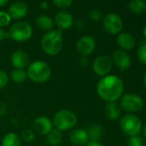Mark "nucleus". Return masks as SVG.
<instances>
[{"label": "nucleus", "instance_id": "1", "mask_svg": "<svg viewBox=\"0 0 146 146\" xmlns=\"http://www.w3.org/2000/svg\"><path fill=\"white\" fill-rule=\"evenodd\" d=\"M98 96L108 103L116 102L123 94V80L116 75H106L102 77L96 86Z\"/></svg>", "mask_w": 146, "mask_h": 146}, {"label": "nucleus", "instance_id": "2", "mask_svg": "<svg viewBox=\"0 0 146 146\" xmlns=\"http://www.w3.org/2000/svg\"><path fill=\"white\" fill-rule=\"evenodd\" d=\"M41 49L49 56H55L60 52L63 47L62 33L59 30L49 31L41 38Z\"/></svg>", "mask_w": 146, "mask_h": 146}, {"label": "nucleus", "instance_id": "3", "mask_svg": "<svg viewBox=\"0 0 146 146\" xmlns=\"http://www.w3.org/2000/svg\"><path fill=\"white\" fill-rule=\"evenodd\" d=\"M27 77L35 83H44L51 77V68L43 61H35L28 65Z\"/></svg>", "mask_w": 146, "mask_h": 146}, {"label": "nucleus", "instance_id": "4", "mask_svg": "<svg viewBox=\"0 0 146 146\" xmlns=\"http://www.w3.org/2000/svg\"><path fill=\"white\" fill-rule=\"evenodd\" d=\"M77 118L73 112L68 110H61L55 114L52 125L61 132L73 128L77 125Z\"/></svg>", "mask_w": 146, "mask_h": 146}, {"label": "nucleus", "instance_id": "5", "mask_svg": "<svg viewBox=\"0 0 146 146\" xmlns=\"http://www.w3.org/2000/svg\"><path fill=\"white\" fill-rule=\"evenodd\" d=\"M120 127L125 134L130 137L138 136L142 130V121L135 115L128 114L121 117Z\"/></svg>", "mask_w": 146, "mask_h": 146}, {"label": "nucleus", "instance_id": "6", "mask_svg": "<svg viewBox=\"0 0 146 146\" xmlns=\"http://www.w3.org/2000/svg\"><path fill=\"white\" fill-rule=\"evenodd\" d=\"M33 34V29L30 24L26 21H17L11 26L9 32V37L17 42H25L28 40Z\"/></svg>", "mask_w": 146, "mask_h": 146}, {"label": "nucleus", "instance_id": "7", "mask_svg": "<svg viewBox=\"0 0 146 146\" xmlns=\"http://www.w3.org/2000/svg\"><path fill=\"white\" fill-rule=\"evenodd\" d=\"M120 108L130 113H138L144 108V100L138 94L126 93L121 97Z\"/></svg>", "mask_w": 146, "mask_h": 146}, {"label": "nucleus", "instance_id": "8", "mask_svg": "<svg viewBox=\"0 0 146 146\" xmlns=\"http://www.w3.org/2000/svg\"><path fill=\"white\" fill-rule=\"evenodd\" d=\"M103 27L108 33L116 35L121 33L123 28V21L118 14L111 12L104 16Z\"/></svg>", "mask_w": 146, "mask_h": 146}, {"label": "nucleus", "instance_id": "9", "mask_svg": "<svg viewBox=\"0 0 146 146\" xmlns=\"http://www.w3.org/2000/svg\"><path fill=\"white\" fill-rule=\"evenodd\" d=\"M113 67V61L108 55H101L97 56L93 62V70L96 74L104 77L109 74Z\"/></svg>", "mask_w": 146, "mask_h": 146}, {"label": "nucleus", "instance_id": "10", "mask_svg": "<svg viewBox=\"0 0 146 146\" xmlns=\"http://www.w3.org/2000/svg\"><path fill=\"white\" fill-rule=\"evenodd\" d=\"M96 46V43L94 38L91 36H83L77 43V50L83 56H88L93 53Z\"/></svg>", "mask_w": 146, "mask_h": 146}, {"label": "nucleus", "instance_id": "11", "mask_svg": "<svg viewBox=\"0 0 146 146\" xmlns=\"http://www.w3.org/2000/svg\"><path fill=\"white\" fill-rule=\"evenodd\" d=\"M112 61L121 72L128 69L132 64L130 56L122 50H117L113 53Z\"/></svg>", "mask_w": 146, "mask_h": 146}, {"label": "nucleus", "instance_id": "12", "mask_svg": "<svg viewBox=\"0 0 146 146\" xmlns=\"http://www.w3.org/2000/svg\"><path fill=\"white\" fill-rule=\"evenodd\" d=\"M52 122L46 116H39L33 122L34 131L40 135H46L52 129Z\"/></svg>", "mask_w": 146, "mask_h": 146}, {"label": "nucleus", "instance_id": "13", "mask_svg": "<svg viewBox=\"0 0 146 146\" xmlns=\"http://www.w3.org/2000/svg\"><path fill=\"white\" fill-rule=\"evenodd\" d=\"M117 44L121 48L122 50H132L136 45V39L130 33L123 32L120 33L116 38Z\"/></svg>", "mask_w": 146, "mask_h": 146}, {"label": "nucleus", "instance_id": "14", "mask_svg": "<svg viewBox=\"0 0 146 146\" xmlns=\"http://www.w3.org/2000/svg\"><path fill=\"white\" fill-rule=\"evenodd\" d=\"M56 25L61 29H70L73 25V16L71 13L62 10L56 14L54 17Z\"/></svg>", "mask_w": 146, "mask_h": 146}, {"label": "nucleus", "instance_id": "15", "mask_svg": "<svg viewBox=\"0 0 146 146\" xmlns=\"http://www.w3.org/2000/svg\"><path fill=\"white\" fill-rule=\"evenodd\" d=\"M11 63L15 69H23L28 67L29 57L24 50H16L11 56Z\"/></svg>", "mask_w": 146, "mask_h": 146}, {"label": "nucleus", "instance_id": "16", "mask_svg": "<svg viewBox=\"0 0 146 146\" xmlns=\"http://www.w3.org/2000/svg\"><path fill=\"white\" fill-rule=\"evenodd\" d=\"M28 13V5L21 1L14 2L9 8V15L13 19H22Z\"/></svg>", "mask_w": 146, "mask_h": 146}, {"label": "nucleus", "instance_id": "17", "mask_svg": "<svg viewBox=\"0 0 146 146\" xmlns=\"http://www.w3.org/2000/svg\"><path fill=\"white\" fill-rule=\"evenodd\" d=\"M69 139L71 142V144L74 145L83 146L86 145L89 143V139L88 133L85 130L77 128V129H74L71 132Z\"/></svg>", "mask_w": 146, "mask_h": 146}, {"label": "nucleus", "instance_id": "18", "mask_svg": "<svg viewBox=\"0 0 146 146\" xmlns=\"http://www.w3.org/2000/svg\"><path fill=\"white\" fill-rule=\"evenodd\" d=\"M105 113H106V115L108 119L117 120L120 116L121 108L115 102L108 103L106 107H105Z\"/></svg>", "mask_w": 146, "mask_h": 146}, {"label": "nucleus", "instance_id": "19", "mask_svg": "<svg viewBox=\"0 0 146 146\" xmlns=\"http://www.w3.org/2000/svg\"><path fill=\"white\" fill-rule=\"evenodd\" d=\"M36 27L42 31H49L53 27V21L51 17L46 15H39L35 20Z\"/></svg>", "mask_w": 146, "mask_h": 146}, {"label": "nucleus", "instance_id": "20", "mask_svg": "<svg viewBox=\"0 0 146 146\" xmlns=\"http://www.w3.org/2000/svg\"><path fill=\"white\" fill-rule=\"evenodd\" d=\"M128 9L135 15H141L146 10V2L144 0H133L129 3Z\"/></svg>", "mask_w": 146, "mask_h": 146}, {"label": "nucleus", "instance_id": "21", "mask_svg": "<svg viewBox=\"0 0 146 146\" xmlns=\"http://www.w3.org/2000/svg\"><path fill=\"white\" fill-rule=\"evenodd\" d=\"M62 133L58 129H52L48 134H46V141L49 145L52 146L59 145L62 141Z\"/></svg>", "mask_w": 146, "mask_h": 146}, {"label": "nucleus", "instance_id": "22", "mask_svg": "<svg viewBox=\"0 0 146 146\" xmlns=\"http://www.w3.org/2000/svg\"><path fill=\"white\" fill-rule=\"evenodd\" d=\"M2 145L3 146H21V139L20 137L14 133H7L2 141Z\"/></svg>", "mask_w": 146, "mask_h": 146}, {"label": "nucleus", "instance_id": "23", "mask_svg": "<svg viewBox=\"0 0 146 146\" xmlns=\"http://www.w3.org/2000/svg\"><path fill=\"white\" fill-rule=\"evenodd\" d=\"M89 139H91V141L94 142H99V140L102 139L103 134L102 127L99 125H94L89 128V131L87 132Z\"/></svg>", "mask_w": 146, "mask_h": 146}, {"label": "nucleus", "instance_id": "24", "mask_svg": "<svg viewBox=\"0 0 146 146\" xmlns=\"http://www.w3.org/2000/svg\"><path fill=\"white\" fill-rule=\"evenodd\" d=\"M11 78L15 83H23L27 79V73L23 69H14L11 73Z\"/></svg>", "mask_w": 146, "mask_h": 146}, {"label": "nucleus", "instance_id": "25", "mask_svg": "<svg viewBox=\"0 0 146 146\" xmlns=\"http://www.w3.org/2000/svg\"><path fill=\"white\" fill-rule=\"evenodd\" d=\"M137 56H138L139 62L146 65V43L141 44L137 50Z\"/></svg>", "mask_w": 146, "mask_h": 146}, {"label": "nucleus", "instance_id": "26", "mask_svg": "<svg viewBox=\"0 0 146 146\" xmlns=\"http://www.w3.org/2000/svg\"><path fill=\"white\" fill-rule=\"evenodd\" d=\"M127 146H144V139L139 135L130 137L127 140Z\"/></svg>", "mask_w": 146, "mask_h": 146}, {"label": "nucleus", "instance_id": "27", "mask_svg": "<svg viewBox=\"0 0 146 146\" xmlns=\"http://www.w3.org/2000/svg\"><path fill=\"white\" fill-rule=\"evenodd\" d=\"M52 3L60 9H66L70 8L72 4L71 0H53Z\"/></svg>", "mask_w": 146, "mask_h": 146}, {"label": "nucleus", "instance_id": "28", "mask_svg": "<svg viewBox=\"0 0 146 146\" xmlns=\"http://www.w3.org/2000/svg\"><path fill=\"white\" fill-rule=\"evenodd\" d=\"M22 139L25 141V142H32L34 139V132L32 130H29V129H25L22 132Z\"/></svg>", "mask_w": 146, "mask_h": 146}, {"label": "nucleus", "instance_id": "29", "mask_svg": "<svg viewBox=\"0 0 146 146\" xmlns=\"http://www.w3.org/2000/svg\"><path fill=\"white\" fill-rule=\"evenodd\" d=\"M10 21H11V18L7 12L0 11V27H6L8 24H9Z\"/></svg>", "mask_w": 146, "mask_h": 146}, {"label": "nucleus", "instance_id": "30", "mask_svg": "<svg viewBox=\"0 0 146 146\" xmlns=\"http://www.w3.org/2000/svg\"><path fill=\"white\" fill-rule=\"evenodd\" d=\"M102 12L98 9H92L89 12V18L94 21H98L102 19Z\"/></svg>", "mask_w": 146, "mask_h": 146}, {"label": "nucleus", "instance_id": "31", "mask_svg": "<svg viewBox=\"0 0 146 146\" xmlns=\"http://www.w3.org/2000/svg\"><path fill=\"white\" fill-rule=\"evenodd\" d=\"M8 81H9V78L7 74L0 69V88L4 87L8 84Z\"/></svg>", "mask_w": 146, "mask_h": 146}, {"label": "nucleus", "instance_id": "32", "mask_svg": "<svg viewBox=\"0 0 146 146\" xmlns=\"http://www.w3.org/2000/svg\"><path fill=\"white\" fill-rule=\"evenodd\" d=\"M7 37H9V33H7L3 28L0 27V42H2L3 39H5Z\"/></svg>", "mask_w": 146, "mask_h": 146}, {"label": "nucleus", "instance_id": "33", "mask_svg": "<svg viewBox=\"0 0 146 146\" xmlns=\"http://www.w3.org/2000/svg\"><path fill=\"white\" fill-rule=\"evenodd\" d=\"M85 146H103L100 142H94V141H90Z\"/></svg>", "mask_w": 146, "mask_h": 146}, {"label": "nucleus", "instance_id": "34", "mask_svg": "<svg viewBox=\"0 0 146 146\" xmlns=\"http://www.w3.org/2000/svg\"><path fill=\"white\" fill-rule=\"evenodd\" d=\"M40 6H41V8H42V9H47V7H48V4H47V3H46V2H42V3H40Z\"/></svg>", "mask_w": 146, "mask_h": 146}, {"label": "nucleus", "instance_id": "35", "mask_svg": "<svg viewBox=\"0 0 146 146\" xmlns=\"http://www.w3.org/2000/svg\"><path fill=\"white\" fill-rule=\"evenodd\" d=\"M8 3V0H0V7H3Z\"/></svg>", "mask_w": 146, "mask_h": 146}, {"label": "nucleus", "instance_id": "36", "mask_svg": "<svg viewBox=\"0 0 146 146\" xmlns=\"http://www.w3.org/2000/svg\"><path fill=\"white\" fill-rule=\"evenodd\" d=\"M143 135H144V137L146 139V124L145 125L144 128H143Z\"/></svg>", "mask_w": 146, "mask_h": 146}, {"label": "nucleus", "instance_id": "37", "mask_svg": "<svg viewBox=\"0 0 146 146\" xmlns=\"http://www.w3.org/2000/svg\"><path fill=\"white\" fill-rule=\"evenodd\" d=\"M143 34H144L145 38H146V25H145V26L144 29H143Z\"/></svg>", "mask_w": 146, "mask_h": 146}, {"label": "nucleus", "instance_id": "38", "mask_svg": "<svg viewBox=\"0 0 146 146\" xmlns=\"http://www.w3.org/2000/svg\"><path fill=\"white\" fill-rule=\"evenodd\" d=\"M144 84H145V86L146 87V73L145 74V76H144Z\"/></svg>", "mask_w": 146, "mask_h": 146}, {"label": "nucleus", "instance_id": "39", "mask_svg": "<svg viewBox=\"0 0 146 146\" xmlns=\"http://www.w3.org/2000/svg\"><path fill=\"white\" fill-rule=\"evenodd\" d=\"M145 146H146V144H145Z\"/></svg>", "mask_w": 146, "mask_h": 146}]
</instances>
